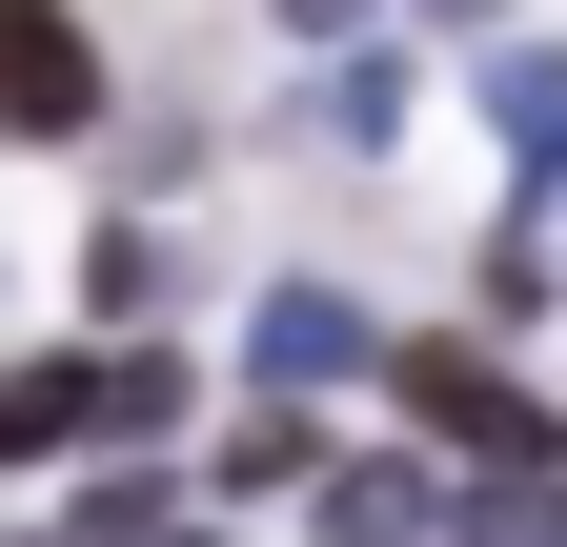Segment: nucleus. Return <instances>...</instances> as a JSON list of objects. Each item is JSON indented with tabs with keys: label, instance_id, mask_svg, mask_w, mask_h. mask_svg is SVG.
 Wrapping results in <instances>:
<instances>
[{
	"label": "nucleus",
	"instance_id": "f257e3e1",
	"mask_svg": "<svg viewBox=\"0 0 567 547\" xmlns=\"http://www.w3.org/2000/svg\"><path fill=\"white\" fill-rule=\"evenodd\" d=\"M183 365L163 345H61V365H0V466H61V446H122V426H163Z\"/></svg>",
	"mask_w": 567,
	"mask_h": 547
},
{
	"label": "nucleus",
	"instance_id": "f03ea898",
	"mask_svg": "<svg viewBox=\"0 0 567 547\" xmlns=\"http://www.w3.org/2000/svg\"><path fill=\"white\" fill-rule=\"evenodd\" d=\"M385 385H405L425 426H446V446L486 466V487H547V405H527L507 365H486V345H385Z\"/></svg>",
	"mask_w": 567,
	"mask_h": 547
},
{
	"label": "nucleus",
	"instance_id": "7ed1b4c3",
	"mask_svg": "<svg viewBox=\"0 0 567 547\" xmlns=\"http://www.w3.org/2000/svg\"><path fill=\"white\" fill-rule=\"evenodd\" d=\"M82 122H102L82 21H61V0H0V143H82Z\"/></svg>",
	"mask_w": 567,
	"mask_h": 547
},
{
	"label": "nucleus",
	"instance_id": "20e7f679",
	"mask_svg": "<svg viewBox=\"0 0 567 547\" xmlns=\"http://www.w3.org/2000/svg\"><path fill=\"white\" fill-rule=\"evenodd\" d=\"M244 365H264V385H344V365H385V345H365V305H344V285H284V305L244 324Z\"/></svg>",
	"mask_w": 567,
	"mask_h": 547
},
{
	"label": "nucleus",
	"instance_id": "39448f33",
	"mask_svg": "<svg viewBox=\"0 0 567 547\" xmlns=\"http://www.w3.org/2000/svg\"><path fill=\"white\" fill-rule=\"evenodd\" d=\"M486 102H507V143H527V163H567V61L507 41V61H486Z\"/></svg>",
	"mask_w": 567,
	"mask_h": 547
},
{
	"label": "nucleus",
	"instance_id": "423d86ee",
	"mask_svg": "<svg viewBox=\"0 0 567 547\" xmlns=\"http://www.w3.org/2000/svg\"><path fill=\"white\" fill-rule=\"evenodd\" d=\"M324 527H344V547H405L425 487H405V466H324Z\"/></svg>",
	"mask_w": 567,
	"mask_h": 547
},
{
	"label": "nucleus",
	"instance_id": "0eeeda50",
	"mask_svg": "<svg viewBox=\"0 0 567 547\" xmlns=\"http://www.w3.org/2000/svg\"><path fill=\"white\" fill-rule=\"evenodd\" d=\"M142 305H183V244H163V224H122V244H102V324H142Z\"/></svg>",
	"mask_w": 567,
	"mask_h": 547
},
{
	"label": "nucleus",
	"instance_id": "6e6552de",
	"mask_svg": "<svg viewBox=\"0 0 567 547\" xmlns=\"http://www.w3.org/2000/svg\"><path fill=\"white\" fill-rule=\"evenodd\" d=\"M466 547H567V487H466Z\"/></svg>",
	"mask_w": 567,
	"mask_h": 547
},
{
	"label": "nucleus",
	"instance_id": "1a4fd4ad",
	"mask_svg": "<svg viewBox=\"0 0 567 547\" xmlns=\"http://www.w3.org/2000/svg\"><path fill=\"white\" fill-rule=\"evenodd\" d=\"M284 21H305V41H324V21H365V0H284Z\"/></svg>",
	"mask_w": 567,
	"mask_h": 547
},
{
	"label": "nucleus",
	"instance_id": "9d476101",
	"mask_svg": "<svg viewBox=\"0 0 567 547\" xmlns=\"http://www.w3.org/2000/svg\"><path fill=\"white\" fill-rule=\"evenodd\" d=\"M142 547H203V527H142Z\"/></svg>",
	"mask_w": 567,
	"mask_h": 547
}]
</instances>
